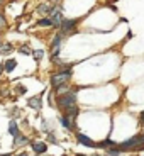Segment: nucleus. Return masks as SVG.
<instances>
[{
  "label": "nucleus",
  "mask_w": 144,
  "mask_h": 156,
  "mask_svg": "<svg viewBox=\"0 0 144 156\" xmlns=\"http://www.w3.org/2000/svg\"><path fill=\"white\" fill-rule=\"evenodd\" d=\"M114 144H115V143L112 141V139H105V141H104V143H100L98 146H100V148H109V146H114Z\"/></svg>",
  "instance_id": "nucleus-15"
},
{
  "label": "nucleus",
  "mask_w": 144,
  "mask_h": 156,
  "mask_svg": "<svg viewBox=\"0 0 144 156\" xmlns=\"http://www.w3.org/2000/svg\"><path fill=\"white\" fill-rule=\"evenodd\" d=\"M41 97L42 95H38V97H32V98H29V107H32V109H36V110H39L41 109Z\"/></svg>",
  "instance_id": "nucleus-6"
},
{
  "label": "nucleus",
  "mask_w": 144,
  "mask_h": 156,
  "mask_svg": "<svg viewBox=\"0 0 144 156\" xmlns=\"http://www.w3.org/2000/svg\"><path fill=\"white\" fill-rule=\"evenodd\" d=\"M120 153H122L120 148H119V149H109V151H107V155H109V156H119Z\"/></svg>",
  "instance_id": "nucleus-16"
},
{
  "label": "nucleus",
  "mask_w": 144,
  "mask_h": 156,
  "mask_svg": "<svg viewBox=\"0 0 144 156\" xmlns=\"http://www.w3.org/2000/svg\"><path fill=\"white\" fill-rule=\"evenodd\" d=\"M32 56H34V59H41L42 56H44V51H42V49H38V51H32Z\"/></svg>",
  "instance_id": "nucleus-14"
},
{
  "label": "nucleus",
  "mask_w": 144,
  "mask_h": 156,
  "mask_svg": "<svg viewBox=\"0 0 144 156\" xmlns=\"http://www.w3.org/2000/svg\"><path fill=\"white\" fill-rule=\"evenodd\" d=\"M20 51H22L24 54H31V51L27 49V46H22V49H20Z\"/></svg>",
  "instance_id": "nucleus-20"
},
{
  "label": "nucleus",
  "mask_w": 144,
  "mask_h": 156,
  "mask_svg": "<svg viewBox=\"0 0 144 156\" xmlns=\"http://www.w3.org/2000/svg\"><path fill=\"white\" fill-rule=\"evenodd\" d=\"M31 148H32V151H36L38 155H42L44 151H46V143H42V141H36V143H32L31 144Z\"/></svg>",
  "instance_id": "nucleus-4"
},
{
  "label": "nucleus",
  "mask_w": 144,
  "mask_h": 156,
  "mask_svg": "<svg viewBox=\"0 0 144 156\" xmlns=\"http://www.w3.org/2000/svg\"><path fill=\"white\" fill-rule=\"evenodd\" d=\"M15 92H17L19 95H24V93L27 92V88L24 87V85H17V87H15Z\"/></svg>",
  "instance_id": "nucleus-17"
},
{
  "label": "nucleus",
  "mask_w": 144,
  "mask_h": 156,
  "mask_svg": "<svg viewBox=\"0 0 144 156\" xmlns=\"http://www.w3.org/2000/svg\"><path fill=\"white\" fill-rule=\"evenodd\" d=\"M53 9H54V5H48V3H41V5H39L38 7V12L39 14H44V15H46V14H51V12H53Z\"/></svg>",
  "instance_id": "nucleus-7"
},
{
  "label": "nucleus",
  "mask_w": 144,
  "mask_h": 156,
  "mask_svg": "<svg viewBox=\"0 0 144 156\" xmlns=\"http://www.w3.org/2000/svg\"><path fill=\"white\" fill-rule=\"evenodd\" d=\"M59 107L66 109V107H71V105H75V102H77V95H75V90H70L66 93H63L61 97H59Z\"/></svg>",
  "instance_id": "nucleus-2"
},
{
  "label": "nucleus",
  "mask_w": 144,
  "mask_h": 156,
  "mask_svg": "<svg viewBox=\"0 0 144 156\" xmlns=\"http://www.w3.org/2000/svg\"><path fill=\"white\" fill-rule=\"evenodd\" d=\"M59 122H61V124H63V126L66 127V129H71V122H70V119H68V117H61V119H59Z\"/></svg>",
  "instance_id": "nucleus-13"
},
{
  "label": "nucleus",
  "mask_w": 144,
  "mask_h": 156,
  "mask_svg": "<svg viewBox=\"0 0 144 156\" xmlns=\"http://www.w3.org/2000/svg\"><path fill=\"white\" fill-rule=\"evenodd\" d=\"M9 51H12V44H9V42H7V44H3L2 49H0V53H3V54H5V53H9Z\"/></svg>",
  "instance_id": "nucleus-18"
},
{
  "label": "nucleus",
  "mask_w": 144,
  "mask_h": 156,
  "mask_svg": "<svg viewBox=\"0 0 144 156\" xmlns=\"http://www.w3.org/2000/svg\"><path fill=\"white\" fill-rule=\"evenodd\" d=\"M9 132L12 134V136H17V134H19V126H17V122H15V120H10Z\"/></svg>",
  "instance_id": "nucleus-10"
},
{
  "label": "nucleus",
  "mask_w": 144,
  "mask_h": 156,
  "mask_svg": "<svg viewBox=\"0 0 144 156\" xmlns=\"http://www.w3.org/2000/svg\"><path fill=\"white\" fill-rule=\"evenodd\" d=\"M49 141H51V143H54V144H56V137L53 136V134H49Z\"/></svg>",
  "instance_id": "nucleus-21"
},
{
  "label": "nucleus",
  "mask_w": 144,
  "mask_h": 156,
  "mask_svg": "<svg viewBox=\"0 0 144 156\" xmlns=\"http://www.w3.org/2000/svg\"><path fill=\"white\" fill-rule=\"evenodd\" d=\"M38 26H41V27H51V26H53V22H51L49 17H42V19L38 22Z\"/></svg>",
  "instance_id": "nucleus-12"
},
{
  "label": "nucleus",
  "mask_w": 144,
  "mask_h": 156,
  "mask_svg": "<svg viewBox=\"0 0 144 156\" xmlns=\"http://www.w3.org/2000/svg\"><path fill=\"white\" fill-rule=\"evenodd\" d=\"M53 2H58V0H53Z\"/></svg>",
  "instance_id": "nucleus-26"
},
{
  "label": "nucleus",
  "mask_w": 144,
  "mask_h": 156,
  "mask_svg": "<svg viewBox=\"0 0 144 156\" xmlns=\"http://www.w3.org/2000/svg\"><path fill=\"white\" fill-rule=\"evenodd\" d=\"M15 66H17V61H15V59H7L5 65H3V70H5L7 73H10V71L15 70Z\"/></svg>",
  "instance_id": "nucleus-8"
},
{
  "label": "nucleus",
  "mask_w": 144,
  "mask_h": 156,
  "mask_svg": "<svg viewBox=\"0 0 144 156\" xmlns=\"http://www.w3.org/2000/svg\"><path fill=\"white\" fill-rule=\"evenodd\" d=\"M78 116V109L75 105H71V107H66V117H71V119H75Z\"/></svg>",
  "instance_id": "nucleus-11"
},
{
  "label": "nucleus",
  "mask_w": 144,
  "mask_h": 156,
  "mask_svg": "<svg viewBox=\"0 0 144 156\" xmlns=\"http://www.w3.org/2000/svg\"><path fill=\"white\" fill-rule=\"evenodd\" d=\"M27 143V137L22 136V134H17V136H14V146H22V144H26Z\"/></svg>",
  "instance_id": "nucleus-9"
},
{
  "label": "nucleus",
  "mask_w": 144,
  "mask_h": 156,
  "mask_svg": "<svg viewBox=\"0 0 144 156\" xmlns=\"http://www.w3.org/2000/svg\"><path fill=\"white\" fill-rule=\"evenodd\" d=\"M70 78H71V71H70V70H65V71L54 73V75L51 77V85H53L54 88H58V87H61V85H65Z\"/></svg>",
  "instance_id": "nucleus-1"
},
{
  "label": "nucleus",
  "mask_w": 144,
  "mask_h": 156,
  "mask_svg": "<svg viewBox=\"0 0 144 156\" xmlns=\"http://www.w3.org/2000/svg\"><path fill=\"white\" fill-rule=\"evenodd\" d=\"M78 24L77 19H63V22L59 24V34L61 36H66V34H71L73 29H75V26Z\"/></svg>",
  "instance_id": "nucleus-3"
},
{
  "label": "nucleus",
  "mask_w": 144,
  "mask_h": 156,
  "mask_svg": "<svg viewBox=\"0 0 144 156\" xmlns=\"http://www.w3.org/2000/svg\"><path fill=\"white\" fill-rule=\"evenodd\" d=\"M5 26H7V20L3 19V15H2V14H0V29H3V27H5Z\"/></svg>",
  "instance_id": "nucleus-19"
},
{
  "label": "nucleus",
  "mask_w": 144,
  "mask_h": 156,
  "mask_svg": "<svg viewBox=\"0 0 144 156\" xmlns=\"http://www.w3.org/2000/svg\"><path fill=\"white\" fill-rule=\"evenodd\" d=\"M141 124L144 126V112H143V116H141Z\"/></svg>",
  "instance_id": "nucleus-22"
},
{
  "label": "nucleus",
  "mask_w": 144,
  "mask_h": 156,
  "mask_svg": "<svg viewBox=\"0 0 144 156\" xmlns=\"http://www.w3.org/2000/svg\"><path fill=\"white\" fill-rule=\"evenodd\" d=\"M77 156H85V155H77Z\"/></svg>",
  "instance_id": "nucleus-25"
},
{
  "label": "nucleus",
  "mask_w": 144,
  "mask_h": 156,
  "mask_svg": "<svg viewBox=\"0 0 144 156\" xmlns=\"http://www.w3.org/2000/svg\"><path fill=\"white\" fill-rule=\"evenodd\" d=\"M2 156H12V155H2Z\"/></svg>",
  "instance_id": "nucleus-24"
},
{
  "label": "nucleus",
  "mask_w": 144,
  "mask_h": 156,
  "mask_svg": "<svg viewBox=\"0 0 144 156\" xmlns=\"http://www.w3.org/2000/svg\"><path fill=\"white\" fill-rule=\"evenodd\" d=\"M77 139H78V143H80V144H83V146L95 148V144H93V141H92L90 137H86L85 134H78V136H77Z\"/></svg>",
  "instance_id": "nucleus-5"
},
{
  "label": "nucleus",
  "mask_w": 144,
  "mask_h": 156,
  "mask_svg": "<svg viewBox=\"0 0 144 156\" xmlns=\"http://www.w3.org/2000/svg\"><path fill=\"white\" fill-rule=\"evenodd\" d=\"M17 156H27V155H26V153H19Z\"/></svg>",
  "instance_id": "nucleus-23"
}]
</instances>
